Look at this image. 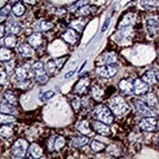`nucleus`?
I'll use <instances>...</instances> for the list:
<instances>
[{"mask_svg": "<svg viewBox=\"0 0 159 159\" xmlns=\"http://www.w3.org/2000/svg\"><path fill=\"white\" fill-rule=\"evenodd\" d=\"M109 106L111 111L116 116H122L124 114H126L130 110V107L127 105V102L120 96L113 97L109 102Z\"/></svg>", "mask_w": 159, "mask_h": 159, "instance_id": "nucleus-1", "label": "nucleus"}, {"mask_svg": "<svg viewBox=\"0 0 159 159\" xmlns=\"http://www.w3.org/2000/svg\"><path fill=\"white\" fill-rule=\"evenodd\" d=\"M119 88L121 91L126 94V95H131L134 93V85L133 82L129 79H123L119 82Z\"/></svg>", "mask_w": 159, "mask_h": 159, "instance_id": "nucleus-14", "label": "nucleus"}, {"mask_svg": "<svg viewBox=\"0 0 159 159\" xmlns=\"http://www.w3.org/2000/svg\"><path fill=\"white\" fill-rule=\"evenodd\" d=\"M134 106L137 109V111L143 116H154V112L151 110L146 103L140 100H134Z\"/></svg>", "mask_w": 159, "mask_h": 159, "instance_id": "nucleus-7", "label": "nucleus"}, {"mask_svg": "<svg viewBox=\"0 0 159 159\" xmlns=\"http://www.w3.org/2000/svg\"><path fill=\"white\" fill-rule=\"evenodd\" d=\"M106 146L103 144L101 142H98V141H93L91 143V148L94 150V151H101L102 149H105Z\"/></svg>", "mask_w": 159, "mask_h": 159, "instance_id": "nucleus-34", "label": "nucleus"}, {"mask_svg": "<svg viewBox=\"0 0 159 159\" xmlns=\"http://www.w3.org/2000/svg\"><path fill=\"white\" fill-rule=\"evenodd\" d=\"M47 67H48V70H49V71L51 73H53L55 71V70L58 68L57 65H56V61H48V63H47Z\"/></svg>", "mask_w": 159, "mask_h": 159, "instance_id": "nucleus-43", "label": "nucleus"}, {"mask_svg": "<svg viewBox=\"0 0 159 159\" xmlns=\"http://www.w3.org/2000/svg\"><path fill=\"white\" fill-rule=\"evenodd\" d=\"M116 72H117V68L112 64L105 65V66L97 68V73H98V75H100L101 77H105V78H109V77L114 76Z\"/></svg>", "mask_w": 159, "mask_h": 159, "instance_id": "nucleus-6", "label": "nucleus"}, {"mask_svg": "<svg viewBox=\"0 0 159 159\" xmlns=\"http://www.w3.org/2000/svg\"><path fill=\"white\" fill-rule=\"evenodd\" d=\"M29 152L31 155L32 158H40L43 154V150L38 144L36 143H32L29 148Z\"/></svg>", "mask_w": 159, "mask_h": 159, "instance_id": "nucleus-19", "label": "nucleus"}, {"mask_svg": "<svg viewBox=\"0 0 159 159\" xmlns=\"http://www.w3.org/2000/svg\"><path fill=\"white\" fill-rule=\"evenodd\" d=\"M7 83V73L4 70V68L0 67V85L4 86Z\"/></svg>", "mask_w": 159, "mask_h": 159, "instance_id": "nucleus-38", "label": "nucleus"}, {"mask_svg": "<svg viewBox=\"0 0 159 159\" xmlns=\"http://www.w3.org/2000/svg\"><path fill=\"white\" fill-rule=\"evenodd\" d=\"M90 95L97 101H101L102 96H103V91L98 86H93L90 90Z\"/></svg>", "mask_w": 159, "mask_h": 159, "instance_id": "nucleus-25", "label": "nucleus"}, {"mask_svg": "<svg viewBox=\"0 0 159 159\" xmlns=\"http://www.w3.org/2000/svg\"><path fill=\"white\" fill-rule=\"evenodd\" d=\"M27 42L30 46H32L34 49H37V48L42 44L43 42V38H42V34L40 32H34L31 35L27 37Z\"/></svg>", "mask_w": 159, "mask_h": 159, "instance_id": "nucleus-12", "label": "nucleus"}, {"mask_svg": "<svg viewBox=\"0 0 159 159\" xmlns=\"http://www.w3.org/2000/svg\"><path fill=\"white\" fill-rule=\"evenodd\" d=\"M143 80L148 84H154L156 82V75L153 71H148L143 75Z\"/></svg>", "mask_w": 159, "mask_h": 159, "instance_id": "nucleus-26", "label": "nucleus"}, {"mask_svg": "<svg viewBox=\"0 0 159 159\" xmlns=\"http://www.w3.org/2000/svg\"><path fill=\"white\" fill-rule=\"evenodd\" d=\"M25 7L22 3H16L15 5L13 6V8H12V12L14 13V15L17 16V17H20V16H22L23 14L25 13Z\"/></svg>", "mask_w": 159, "mask_h": 159, "instance_id": "nucleus-30", "label": "nucleus"}, {"mask_svg": "<svg viewBox=\"0 0 159 159\" xmlns=\"http://www.w3.org/2000/svg\"><path fill=\"white\" fill-rule=\"evenodd\" d=\"M76 129L83 135H90V134H91V129H90V125H89V123L86 120L80 121L77 124Z\"/></svg>", "mask_w": 159, "mask_h": 159, "instance_id": "nucleus-21", "label": "nucleus"}, {"mask_svg": "<svg viewBox=\"0 0 159 159\" xmlns=\"http://www.w3.org/2000/svg\"><path fill=\"white\" fill-rule=\"evenodd\" d=\"M88 143H89V139L87 137H77V138H73L70 142V144L74 148H79L87 144Z\"/></svg>", "mask_w": 159, "mask_h": 159, "instance_id": "nucleus-18", "label": "nucleus"}, {"mask_svg": "<svg viewBox=\"0 0 159 159\" xmlns=\"http://www.w3.org/2000/svg\"><path fill=\"white\" fill-rule=\"evenodd\" d=\"M109 20H110V19L109 18H107V20H106V22H105V24H103V25H102V31L103 32V31H106V30L108 27V25H109Z\"/></svg>", "mask_w": 159, "mask_h": 159, "instance_id": "nucleus-45", "label": "nucleus"}, {"mask_svg": "<svg viewBox=\"0 0 159 159\" xmlns=\"http://www.w3.org/2000/svg\"><path fill=\"white\" fill-rule=\"evenodd\" d=\"M159 4V0H141V5L143 8L152 9Z\"/></svg>", "mask_w": 159, "mask_h": 159, "instance_id": "nucleus-29", "label": "nucleus"}, {"mask_svg": "<svg viewBox=\"0 0 159 159\" xmlns=\"http://www.w3.org/2000/svg\"><path fill=\"white\" fill-rule=\"evenodd\" d=\"M32 70L34 73V76H35V79L41 83V84H45V83L48 81L49 77L44 70V65L41 63V61H36L35 64L32 66Z\"/></svg>", "mask_w": 159, "mask_h": 159, "instance_id": "nucleus-4", "label": "nucleus"}, {"mask_svg": "<svg viewBox=\"0 0 159 159\" xmlns=\"http://www.w3.org/2000/svg\"><path fill=\"white\" fill-rule=\"evenodd\" d=\"M133 85H134V93L136 95H143L148 91V83H146L143 79H136L133 82Z\"/></svg>", "mask_w": 159, "mask_h": 159, "instance_id": "nucleus-10", "label": "nucleus"}, {"mask_svg": "<svg viewBox=\"0 0 159 159\" xmlns=\"http://www.w3.org/2000/svg\"><path fill=\"white\" fill-rule=\"evenodd\" d=\"M89 83H90V80L89 78H82L79 80V82L77 83L76 87H75V91L78 94H82L86 91L87 87L89 86Z\"/></svg>", "mask_w": 159, "mask_h": 159, "instance_id": "nucleus-20", "label": "nucleus"}, {"mask_svg": "<svg viewBox=\"0 0 159 159\" xmlns=\"http://www.w3.org/2000/svg\"><path fill=\"white\" fill-rule=\"evenodd\" d=\"M71 106H72V107H73V109L75 110V111H78V109L80 107V100H79L78 97H75V98L72 99Z\"/></svg>", "mask_w": 159, "mask_h": 159, "instance_id": "nucleus-41", "label": "nucleus"}, {"mask_svg": "<svg viewBox=\"0 0 159 159\" xmlns=\"http://www.w3.org/2000/svg\"><path fill=\"white\" fill-rule=\"evenodd\" d=\"M61 38H63L65 41H66L67 43L70 44H74L77 41V34L73 30H67L65 33H63L61 35Z\"/></svg>", "mask_w": 159, "mask_h": 159, "instance_id": "nucleus-16", "label": "nucleus"}, {"mask_svg": "<svg viewBox=\"0 0 159 159\" xmlns=\"http://www.w3.org/2000/svg\"><path fill=\"white\" fill-rule=\"evenodd\" d=\"M66 141L61 136H54L48 142V148L49 150H59L65 146Z\"/></svg>", "mask_w": 159, "mask_h": 159, "instance_id": "nucleus-8", "label": "nucleus"}, {"mask_svg": "<svg viewBox=\"0 0 159 159\" xmlns=\"http://www.w3.org/2000/svg\"><path fill=\"white\" fill-rule=\"evenodd\" d=\"M16 121V118L11 114L7 113H0V124H8V123H13Z\"/></svg>", "mask_w": 159, "mask_h": 159, "instance_id": "nucleus-28", "label": "nucleus"}, {"mask_svg": "<svg viewBox=\"0 0 159 159\" xmlns=\"http://www.w3.org/2000/svg\"><path fill=\"white\" fill-rule=\"evenodd\" d=\"M4 44L6 47H8V48H14L17 45V38L15 37L14 34L10 33L9 35H7L4 38Z\"/></svg>", "mask_w": 159, "mask_h": 159, "instance_id": "nucleus-27", "label": "nucleus"}, {"mask_svg": "<svg viewBox=\"0 0 159 159\" xmlns=\"http://www.w3.org/2000/svg\"><path fill=\"white\" fill-rule=\"evenodd\" d=\"M146 101H147V103L150 107H155L156 103H157V101H156V98L154 97L153 94H148V96H146Z\"/></svg>", "mask_w": 159, "mask_h": 159, "instance_id": "nucleus-37", "label": "nucleus"}, {"mask_svg": "<svg viewBox=\"0 0 159 159\" xmlns=\"http://www.w3.org/2000/svg\"><path fill=\"white\" fill-rule=\"evenodd\" d=\"M24 2L26 4H30V5H34L36 3V0H24Z\"/></svg>", "mask_w": 159, "mask_h": 159, "instance_id": "nucleus-48", "label": "nucleus"}, {"mask_svg": "<svg viewBox=\"0 0 159 159\" xmlns=\"http://www.w3.org/2000/svg\"><path fill=\"white\" fill-rule=\"evenodd\" d=\"M52 27H53V25L50 23H47V22H41L39 25V30H43V31L49 30L50 29H52Z\"/></svg>", "mask_w": 159, "mask_h": 159, "instance_id": "nucleus-40", "label": "nucleus"}, {"mask_svg": "<svg viewBox=\"0 0 159 159\" xmlns=\"http://www.w3.org/2000/svg\"><path fill=\"white\" fill-rule=\"evenodd\" d=\"M147 30L150 35H154L159 30V20L157 17H149L146 22Z\"/></svg>", "mask_w": 159, "mask_h": 159, "instance_id": "nucleus-9", "label": "nucleus"}, {"mask_svg": "<svg viewBox=\"0 0 159 159\" xmlns=\"http://www.w3.org/2000/svg\"><path fill=\"white\" fill-rule=\"evenodd\" d=\"M55 96V92L52 91V90H49V91H47L45 93H43L42 95L40 96V99L41 101H48L50 100L51 98H53V97Z\"/></svg>", "mask_w": 159, "mask_h": 159, "instance_id": "nucleus-39", "label": "nucleus"}, {"mask_svg": "<svg viewBox=\"0 0 159 159\" xmlns=\"http://www.w3.org/2000/svg\"><path fill=\"white\" fill-rule=\"evenodd\" d=\"M6 30H7V31L12 33V34H16V33L20 32V25H19L18 22H15V20H10V22L6 25Z\"/></svg>", "mask_w": 159, "mask_h": 159, "instance_id": "nucleus-22", "label": "nucleus"}, {"mask_svg": "<svg viewBox=\"0 0 159 159\" xmlns=\"http://www.w3.org/2000/svg\"><path fill=\"white\" fill-rule=\"evenodd\" d=\"M90 13H92V8L89 6H82L81 8H79V10L77 11V15L78 16H85V15H89Z\"/></svg>", "mask_w": 159, "mask_h": 159, "instance_id": "nucleus-36", "label": "nucleus"}, {"mask_svg": "<svg viewBox=\"0 0 159 159\" xmlns=\"http://www.w3.org/2000/svg\"><path fill=\"white\" fill-rule=\"evenodd\" d=\"M5 30H6V27L4 25H0V38H2L4 36Z\"/></svg>", "mask_w": 159, "mask_h": 159, "instance_id": "nucleus-46", "label": "nucleus"}, {"mask_svg": "<svg viewBox=\"0 0 159 159\" xmlns=\"http://www.w3.org/2000/svg\"><path fill=\"white\" fill-rule=\"evenodd\" d=\"M13 106H11L10 103L8 102H2L0 105V111L3 112V113H7V114H12L14 112V109L12 107Z\"/></svg>", "mask_w": 159, "mask_h": 159, "instance_id": "nucleus-33", "label": "nucleus"}, {"mask_svg": "<svg viewBox=\"0 0 159 159\" xmlns=\"http://www.w3.org/2000/svg\"><path fill=\"white\" fill-rule=\"evenodd\" d=\"M66 60V58H61V59H59V60H56L55 61H56V65H57V67L58 68H61V66H63L65 61Z\"/></svg>", "mask_w": 159, "mask_h": 159, "instance_id": "nucleus-44", "label": "nucleus"}, {"mask_svg": "<svg viewBox=\"0 0 159 159\" xmlns=\"http://www.w3.org/2000/svg\"><path fill=\"white\" fill-rule=\"evenodd\" d=\"M87 3H88V0H79V1L76 4H74L72 6V8H70V10L74 11V10H76V9H79V8H81L82 6H84Z\"/></svg>", "mask_w": 159, "mask_h": 159, "instance_id": "nucleus-42", "label": "nucleus"}, {"mask_svg": "<svg viewBox=\"0 0 159 159\" xmlns=\"http://www.w3.org/2000/svg\"><path fill=\"white\" fill-rule=\"evenodd\" d=\"M18 53L22 57L25 58H30L34 55V48L27 44H22L18 47Z\"/></svg>", "mask_w": 159, "mask_h": 159, "instance_id": "nucleus-15", "label": "nucleus"}, {"mask_svg": "<svg viewBox=\"0 0 159 159\" xmlns=\"http://www.w3.org/2000/svg\"><path fill=\"white\" fill-rule=\"evenodd\" d=\"M156 79H157V80L159 81V74H158V75H157V76H156Z\"/></svg>", "mask_w": 159, "mask_h": 159, "instance_id": "nucleus-49", "label": "nucleus"}, {"mask_svg": "<svg viewBox=\"0 0 159 159\" xmlns=\"http://www.w3.org/2000/svg\"><path fill=\"white\" fill-rule=\"evenodd\" d=\"M74 73H75V70H71V71H68L67 73H66V74H65V78H66V79L70 78Z\"/></svg>", "mask_w": 159, "mask_h": 159, "instance_id": "nucleus-47", "label": "nucleus"}, {"mask_svg": "<svg viewBox=\"0 0 159 159\" xmlns=\"http://www.w3.org/2000/svg\"><path fill=\"white\" fill-rule=\"evenodd\" d=\"M93 129L96 131L97 133L102 135V136H108L110 134V129L107 125L106 123H103L102 121H95L92 123Z\"/></svg>", "mask_w": 159, "mask_h": 159, "instance_id": "nucleus-11", "label": "nucleus"}, {"mask_svg": "<svg viewBox=\"0 0 159 159\" xmlns=\"http://www.w3.org/2000/svg\"><path fill=\"white\" fill-rule=\"evenodd\" d=\"M4 99L5 101L10 103L11 106L13 107H16L18 105V102H17V97L15 96V94H14L12 91H6L4 93Z\"/></svg>", "mask_w": 159, "mask_h": 159, "instance_id": "nucleus-24", "label": "nucleus"}, {"mask_svg": "<svg viewBox=\"0 0 159 159\" xmlns=\"http://www.w3.org/2000/svg\"><path fill=\"white\" fill-rule=\"evenodd\" d=\"M0 136L3 138H10L13 136V128L9 125H4L0 128Z\"/></svg>", "mask_w": 159, "mask_h": 159, "instance_id": "nucleus-31", "label": "nucleus"}, {"mask_svg": "<svg viewBox=\"0 0 159 159\" xmlns=\"http://www.w3.org/2000/svg\"><path fill=\"white\" fill-rule=\"evenodd\" d=\"M139 126L143 131L153 132L157 128V119L153 116H147L140 121Z\"/></svg>", "mask_w": 159, "mask_h": 159, "instance_id": "nucleus-5", "label": "nucleus"}, {"mask_svg": "<svg viewBox=\"0 0 159 159\" xmlns=\"http://www.w3.org/2000/svg\"><path fill=\"white\" fill-rule=\"evenodd\" d=\"M10 11H11L10 6H5L4 8H2L1 10H0V23H2L3 20L8 17Z\"/></svg>", "mask_w": 159, "mask_h": 159, "instance_id": "nucleus-35", "label": "nucleus"}, {"mask_svg": "<svg viewBox=\"0 0 159 159\" xmlns=\"http://www.w3.org/2000/svg\"><path fill=\"white\" fill-rule=\"evenodd\" d=\"M94 116L99 121H102L106 124H111L113 121L112 111L105 105H99L95 107Z\"/></svg>", "mask_w": 159, "mask_h": 159, "instance_id": "nucleus-2", "label": "nucleus"}, {"mask_svg": "<svg viewBox=\"0 0 159 159\" xmlns=\"http://www.w3.org/2000/svg\"><path fill=\"white\" fill-rule=\"evenodd\" d=\"M158 143H159V138H158Z\"/></svg>", "mask_w": 159, "mask_h": 159, "instance_id": "nucleus-51", "label": "nucleus"}, {"mask_svg": "<svg viewBox=\"0 0 159 159\" xmlns=\"http://www.w3.org/2000/svg\"><path fill=\"white\" fill-rule=\"evenodd\" d=\"M12 59V52L8 47H0V61H7Z\"/></svg>", "mask_w": 159, "mask_h": 159, "instance_id": "nucleus-23", "label": "nucleus"}, {"mask_svg": "<svg viewBox=\"0 0 159 159\" xmlns=\"http://www.w3.org/2000/svg\"><path fill=\"white\" fill-rule=\"evenodd\" d=\"M29 75H30V70L26 66H20V67L16 68V76L20 82L25 81L27 77H29Z\"/></svg>", "mask_w": 159, "mask_h": 159, "instance_id": "nucleus-17", "label": "nucleus"}, {"mask_svg": "<svg viewBox=\"0 0 159 159\" xmlns=\"http://www.w3.org/2000/svg\"><path fill=\"white\" fill-rule=\"evenodd\" d=\"M158 97H159V91H158Z\"/></svg>", "mask_w": 159, "mask_h": 159, "instance_id": "nucleus-50", "label": "nucleus"}, {"mask_svg": "<svg viewBox=\"0 0 159 159\" xmlns=\"http://www.w3.org/2000/svg\"><path fill=\"white\" fill-rule=\"evenodd\" d=\"M136 20V15L133 13H129L127 15L124 16L122 19L121 23L119 24V29H129L130 26H132L135 23Z\"/></svg>", "mask_w": 159, "mask_h": 159, "instance_id": "nucleus-13", "label": "nucleus"}, {"mask_svg": "<svg viewBox=\"0 0 159 159\" xmlns=\"http://www.w3.org/2000/svg\"><path fill=\"white\" fill-rule=\"evenodd\" d=\"M102 59H103V63L106 65H110V64H113L116 61V55L115 53H107L103 55Z\"/></svg>", "mask_w": 159, "mask_h": 159, "instance_id": "nucleus-32", "label": "nucleus"}, {"mask_svg": "<svg viewBox=\"0 0 159 159\" xmlns=\"http://www.w3.org/2000/svg\"><path fill=\"white\" fill-rule=\"evenodd\" d=\"M27 149H29V143L24 139H19L13 144L12 154L15 158H23L25 157Z\"/></svg>", "mask_w": 159, "mask_h": 159, "instance_id": "nucleus-3", "label": "nucleus"}]
</instances>
